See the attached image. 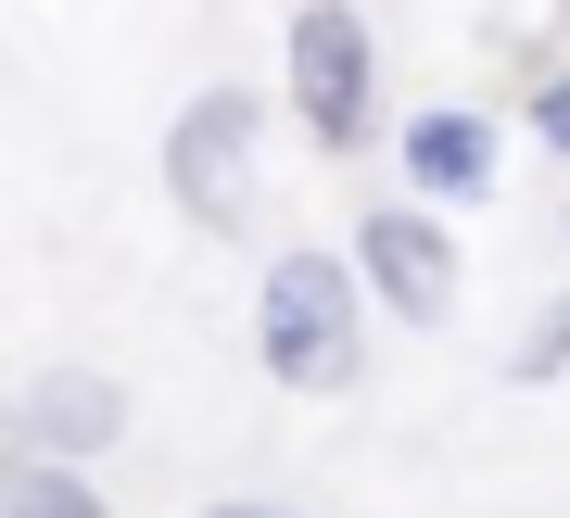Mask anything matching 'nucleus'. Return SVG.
Segmentation results:
<instances>
[{
  "label": "nucleus",
  "instance_id": "obj_11",
  "mask_svg": "<svg viewBox=\"0 0 570 518\" xmlns=\"http://www.w3.org/2000/svg\"><path fill=\"white\" fill-rule=\"evenodd\" d=\"M558 240H570V202H558Z\"/></svg>",
  "mask_w": 570,
  "mask_h": 518
},
{
  "label": "nucleus",
  "instance_id": "obj_7",
  "mask_svg": "<svg viewBox=\"0 0 570 518\" xmlns=\"http://www.w3.org/2000/svg\"><path fill=\"white\" fill-rule=\"evenodd\" d=\"M0 518H115V506H102V480H89L77 456H26V442H13V468H0Z\"/></svg>",
  "mask_w": 570,
  "mask_h": 518
},
{
  "label": "nucleus",
  "instance_id": "obj_6",
  "mask_svg": "<svg viewBox=\"0 0 570 518\" xmlns=\"http://www.w3.org/2000/svg\"><path fill=\"white\" fill-rule=\"evenodd\" d=\"M115 430H127V379L115 367H39L13 392V442H26V456H77L89 468Z\"/></svg>",
  "mask_w": 570,
  "mask_h": 518
},
{
  "label": "nucleus",
  "instance_id": "obj_1",
  "mask_svg": "<svg viewBox=\"0 0 570 518\" xmlns=\"http://www.w3.org/2000/svg\"><path fill=\"white\" fill-rule=\"evenodd\" d=\"M254 355H266L279 392H355L367 379V279H355V253H317V240L266 253V279H254Z\"/></svg>",
  "mask_w": 570,
  "mask_h": 518
},
{
  "label": "nucleus",
  "instance_id": "obj_9",
  "mask_svg": "<svg viewBox=\"0 0 570 518\" xmlns=\"http://www.w3.org/2000/svg\"><path fill=\"white\" fill-rule=\"evenodd\" d=\"M520 127H532V140H546V152L570 165V63H546V77H532V101H520Z\"/></svg>",
  "mask_w": 570,
  "mask_h": 518
},
{
  "label": "nucleus",
  "instance_id": "obj_5",
  "mask_svg": "<svg viewBox=\"0 0 570 518\" xmlns=\"http://www.w3.org/2000/svg\"><path fill=\"white\" fill-rule=\"evenodd\" d=\"M393 165H406L419 202H494V178H508V127H494L482 101H419L406 140H393Z\"/></svg>",
  "mask_w": 570,
  "mask_h": 518
},
{
  "label": "nucleus",
  "instance_id": "obj_3",
  "mask_svg": "<svg viewBox=\"0 0 570 518\" xmlns=\"http://www.w3.org/2000/svg\"><path fill=\"white\" fill-rule=\"evenodd\" d=\"M165 202H178L190 228H254V202H266V101L254 89H190L178 114H165Z\"/></svg>",
  "mask_w": 570,
  "mask_h": 518
},
{
  "label": "nucleus",
  "instance_id": "obj_10",
  "mask_svg": "<svg viewBox=\"0 0 570 518\" xmlns=\"http://www.w3.org/2000/svg\"><path fill=\"white\" fill-rule=\"evenodd\" d=\"M190 518H305V506H279V494H216V506H190Z\"/></svg>",
  "mask_w": 570,
  "mask_h": 518
},
{
  "label": "nucleus",
  "instance_id": "obj_4",
  "mask_svg": "<svg viewBox=\"0 0 570 518\" xmlns=\"http://www.w3.org/2000/svg\"><path fill=\"white\" fill-rule=\"evenodd\" d=\"M355 279L381 317H406V329H444L456 317V240H444V202H419V190H393V202H367L355 216Z\"/></svg>",
  "mask_w": 570,
  "mask_h": 518
},
{
  "label": "nucleus",
  "instance_id": "obj_8",
  "mask_svg": "<svg viewBox=\"0 0 570 518\" xmlns=\"http://www.w3.org/2000/svg\"><path fill=\"white\" fill-rule=\"evenodd\" d=\"M508 379H520V392H546V379H570V291H558V303H532V329H520Z\"/></svg>",
  "mask_w": 570,
  "mask_h": 518
},
{
  "label": "nucleus",
  "instance_id": "obj_2",
  "mask_svg": "<svg viewBox=\"0 0 570 518\" xmlns=\"http://www.w3.org/2000/svg\"><path fill=\"white\" fill-rule=\"evenodd\" d=\"M279 89H292V127H305L317 152H367L381 140V26H367L355 0H292Z\"/></svg>",
  "mask_w": 570,
  "mask_h": 518
}]
</instances>
